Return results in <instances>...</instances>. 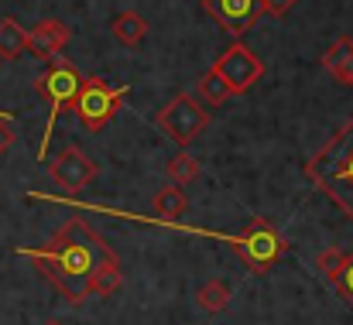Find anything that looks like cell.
<instances>
[{"label":"cell","mask_w":353,"mask_h":325,"mask_svg":"<svg viewBox=\"0 0 353 325\" xmlns=\"http://www.w3.org/2000/svg\"><path fill=\"white\" fill-rule=\"evenodd\" d=\"M295 3H299V0H261V10L271 14V17H285Z\"/></svg>","instance_id":"21"},{"label":"cell","mask_w":353,"mask_h":325,"mask_svg":"<svg viewBox=\"0 0 353 325\" xmlns=\"http://www.w3.org/2000/svg\"><path fill=\"white\" fill-rule=\"evenodd\" d=\"M154 123H158V127H161V130H165V134H168V137L185 151V147L199 137V130L210 123V113L199 107L189 93H179L168 107L158 113V120H154Z\"/></svg>","instance_id":"6"},{"label":"cell","mask_w":353,"mask_h":325,"mask_svg":"<svg viewBox=\"0 0 353 325\" xmlns=\"http://www.w3.org/2000/svg\"><path fill=\"white\" fill-rule=\"evenodd\" d=\"M305 175L353 219V116L309 158Z\"/></svg>","instance_id":"2"},{"label":"cell","mask_w":353,"mask_h":325,"mask_svg":"<svg viewBox=\"0 0 353 325\" xmlns=\"http://www.w3.org/2000/svg\"><path fill=\"white\" fill-rule=\"evenodd\" d=\"M203 10L234 38H240L243 31H250L257 24V17L264 14L261 0H203Z\"/></svg>","instance_id":"8"},{"label":"cell","mask_w":353,"mask_h":325,"mask_svg":"<svg viewBox=\"0 0 353 325\" xmlns=\"http://www.w3.org/2000/svg\"><path fill=\"white\" fill-rule=\"evenodd\" d=\"M323 69H326L340 86H350L353 90V38L350 34L336 38V41L326 48V55H323Z\"/></svg>","instance_id":"11"},{"label":"cell","mask_w":353,"mask_h":325,"mask_svg":"<svg viewBox=\"0 0 353 325\" xmlns=\"http://www.w3.org/2000/svg\"><path fill=\"white\" fill-rule=\"evenodd\" d=\"M110 31H114V38H117L120 45L137 48V45L148 38V21H144L137 10H120L117 17L110 21Z\"/></svg>","instance_id":"12"},{"label":"cell","mask_w":353,"mask_h":325,"mask_svg":"<svg viewBox=\"0 0 353 325\" xmlns=\"http://www.w3.org/2000/svg\"><path fill=\"white\" fill-rule=\"evenodd\" d=\"M165 171H168V178H172V185H179V189H182V185H189V182H196L203 168H199V161H196V158H189V154L182 151V154H175V158H172V161L165 165Z\"/></svg>","instance_id":"17"},{"label":"cell","mask_w":353,"mask_h":325,"mask_svg":"<svg viewBox=\"0 0 353 325\" xmlns=\"http://www.w3.org/2000/svg\"><path fill=\"white\" fill-rule=\"evenodd\" d=\"M333 288H336V295L353 308V250L347 253V264H343V271H340V277H336Z\"/></svg>","instance_id":"19"},{"label":"cell","mask_w":353,"mask_h":325,"mask_svg":"<svg viewBox=\"0 0 353 325\" xmlns=\"http://www.w3.org/2000/svg\"><path fill=\"white\" fill-rule=\"evenodd\" d=\"M196 93H199V100L206 103V107H220V103H227L234 93H230V86L210 69L203 79H199V86H196Z\"/></svg>","instance_id":"16"},{"label":"cell","mask_w":353,"mask_h":325,"mask_svg":"<svg viewBox=\"0 0 353 325\" xmlns=\"http://www.w3.org/2000/svg\"><path fill=\"white\" fill-rule=\"evenodd\" d=\"M213 72L230 86V93H247L257 79H261V72H264V65H261V59L247 48V45H230L220 59H216V65H213Z\"/></svg>","instance_id":"7"},{"label":"cell","mask_w":353,"mask_h":325,"mask_svg":"<svg viewBox=\"0 0 353 325\" xmlns=\"http://www.w3.org/2000/svg\"><path fill=\"white\" fill-rule=\"evenodd\" d=\"M196 305H199L206 315H220V312H227V305H230V284L220 281V277L199 284V291H196Z\"/></svg>","instance_id":"13"},{"label":"cell","mask_w":353,"mask_h":325,"mask_svg":"<svg viewBox=\"0 0 353 325\" xmlns=\"http://www.w3.org/2000/svg\"><path fill=\"white\" fill-rule=\"evenodd\" d=\"M130 96V86H110L107 79H100V76H90V79H83V86H79V93H76V116L83 120V127L86 130H103L114 116H117L120 103Z\"/></svg>","instance_id":"5"},{"label":"cell","mask_w":353,"mask_h":325,"mask_svg":"<svg viewBox=\"0 0 353 325\" xmlns=\"http://www.w3.org/2000/svg\"><path fill=\"white\" fill-rule=\"evenodd\" d=\"M79 86H83L79 69H76L69 59H62V55L48 59V69L34 79L38 96L48 103V120H45V137H41V147H38V161L48 158V140H52V134H55V123H59V116H62L65 109H72Z\"/></svg>","instance_id":"4"},{"label":"cell","mask_w":353,"mask_h":325,"mask_svg":"<svg viewBox=\"0 0 353 325\" xmlns=\"http://www.w3.org/2000/svg\"><path fill=\"white\" fill-rule=\"evenodd\" d=\"M151 206H154V213H158L161 219H179L182 213H185L189 199H185V192H182L179 185H161V189L154 192Z\"/></svg>","instance_id":"15"},{"label":"cell","mask_w":353,"mask_h":325,"mask_svg":"<svg viewBox=\"0 0 353 325\" xmlns=\"http://www.w3.org/2000/svg\"><path fill=\"white\" fill-rule=\"evenodd\" d=\"M14 127H10V116L7 113H0V154H7L10 147H14Z\"/></svg>","instance_id":"20"},{"label":"cell","mask_w":353,"mask_h":325,"mask_svg":"<svg viewBox=\"0 0 353 325\" xmlns=\"http://www.w3.org/2000/svg\"><path fill=\"white\" fill-rule=\"evenodd\" d=\"M24 52H28V31L14 17H0V62L21 59Z\"/></svg>","instance_id":"14"},{"label":"cell","mask_w":353,"mask_h":325,"mask_svg":"<svg viewBox=\"0 0 353 325\" xmlns=\"http://www.w3.org/2000/svg\"><path fill=\"white\" fill-rule=\"evenodd\" d=\"M17 257H28L34 271L76 305L90 298V284L103 267L120 264L114 247L100 233H93L83 219H69L41 247H17Z\"/></svg>","instance_id":"1"},{"label":"cell","mask_w":353,"mask_h":325,"mask_svg":"<svg viewBox=\"0 0 353 325\" xmlns=\"http://www.w3.org/2000/svg\"><path fill=\"white\" fill-rule=\"evenodd\" d=\"M161 226H172V229H185V233H196V236H213V240H223V243H230L236 253H240V260L254 271V274H268L281 257H285V240H281V233L268 222L264 216H254L247 226H243V233H216V229H196V226H179L175 219H158Z\"/></svg>","instance_id":"3"},{"label":"cell","mask_w":353,"mask_h":325,"mask_svg":"<svg viewBox=\"0 0 353 325\" xmlns=\"http://www.w3.org/2000/svg\"><path fill=\"white\" fill-rule=\"evenodd\" d=\"M69 24L65 21H55V17H48V21H38L31 31H28V52L34 55V59H55L65 45H69Z\"/></svg>","instance_id":"10"},{"label":"cell","mask_w":353,"mask_h":325,"mask_svg":"<svg viewBox=\"0 0 353 325\" xmlns=\"http://www.w3.org/2000/svg\"><path fill=\"white\" fill-rule=\"evenodd\" d=\"M45 325H59V322H45Z\"/></svg>","instance_id":"22"},{"label":"cell","mask_w":353,"mask_h":325,"mask_svg":"<svg viewBox=\"0 0 353 325\" xmlns=\"http://www.w3.org/2000/svg\"><path fill=\"white\" fill-rule=\"evenodd\" d=\"M343 264H347V253H343V250H336V247H330V250H323V253L316 257V267H319V274H323L330 284H336V277H340Z\"/></svg>","instance_id":"18"},{"label":"cell","mask_w":353,"mask_h":325,"mask_svg":"<svg viewBox=\"0 0 353 325\" xmlns=\"http://www.w3.org/2000/svg\"><path fill=\"white\" fill-rule=\"evenodd\" d=\"M52 178L62 185V189H69V192H83L93 178H97V171H100V165L93 161V158H86L76 144H69L55 161H52Z\"/></svg>","instance_id":"9"}]
</instances>
